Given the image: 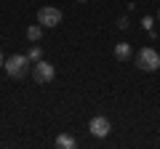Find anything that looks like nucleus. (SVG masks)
Here are the masks:
<instances>
[{
    "instance_id": "nucleus-1",
    "label": "nucleus",
    "mask_w": 160,
    "mask_h": 149,
    "mask_svg": "<svg viewBox=\"0 0 160 149\" xmlns=\"http://www.w3.org/2000/svg\"><path fill=\"white\" fill-rule=\"evenodd\" d=\"M29 64H32V61H29L27 56H22V53H13V56H8L6 61H3V69L8 72V77H13V80H22L24 74L32 69Z\"/></svg>"
},
{
    "instance_id": "nucleus-2",
    "label": "nucleus",
    "mask_w": 160,
    "mask_h": 149,
    "mask_svg": "<svg viewBox=\"0 0 160 149\" xmlns=\"http://www.w3.org/2000/svg\"><path fill=\"white\" fill-rule=\"evenodd\" d=\"M136 67L144 69V72H158L160 69V53L155 48H142L136 53Z\"/></svg>"
},
{
    "instance_id": "nucleus-3",
    "label": "nucleus",
    "mask_w": 160,
    "mask_h": 149,
    "mask_svg": "<svg viewBox=\"0 0 160 149\" xmlns=\"http://www.w3.org/2000/svg\"><path fill=\"white\" fill-rule=\"evenodd\" d=\"M29 72H32L35 83H40V85H46V83H51L53 77H56V67H53L51 61H43V59H40V61H35Z\"/></svg>"
},
{
    "instance_id": "nucleus-4",
    "label": "nucleus",
    "mask_w": 160,
    "mask_h": 149,
    "mask_svg": "<svg viewBox=\"0 0 160 149\" xmlns=\"http://www.w3.org/2000/svg\"><path fill=\"white\" fill-rule=\"evenodd\" d=\"M38 24H43V29L59 27V24H62V11L53 8V6H43L38 11Z\"/></svg>"
},
{
    "instance_id": "nucleus-5",
    "label": "nucleus",
    "mask_w": 160,
    "mask_h": 149,
    "mask_svg": "<svg viewBox=\"0 0 160 149\" xmlns=\"http://www.w3.org/2000/svg\"><path fill=\"white\" fill-rule=\"evenodd\" d=\"M88 131H91V136H96V138H107L109 133H112V123H109V117L96 115V117H91V123H88Z\"/></svg>"
},
{
    "instance_id": "nucleus-6",
    "label": "nucleus",
    "mask_w": 160,
    "mask_h": 149,
    "mask_svg": "<svg viewBox=\"0 0 160 149\" xmlns=\"http://www.w3.org/2000/svg\"><path fill=\"white\" fill-rule=\"evenodd\" d=\"M56 147L59 149H75L78 141H75V136H69V133H59L56 136Z\"/></svg>"
},
{
    "instance_id": "nucleus-7",
    "label": "nucleus",
    "mask_w": 160,
    "mask_h": 149,
    "mask_svg": "<svg viewBox=\"0 0 160 149\" xmlns=\"http://www.w3.org/2000/svg\"><path fill=\"white\" fill-rule=\"evenodd\" d=\"M115 59H118V61L131 59V46H128V43H118V46H115Z\"/></svg>"
},
{
    "instance_id": "nucleus-8",
    "label": "nucleus",
    "mask_w": 160,
    "mask_h": 149,
    "mask_svg": "<svg viewBox=\"0 0 160 149\" xmlns=\"http://www.w3.org/2000/svg\"><path fill=\"white\" fill-rule=\"evenodd\" d=\"M40 37H43V24H29V27H27V40L38 43Z\"/></svg>"
},
{
    "instance_id": "nucleus-9",
    "label": "nucleus",
    "mask_w": 160,
    "mask_h": 149,
    "mask_svg": "<svg viewBox=\"0 0 160 149\" xmlns=\"http://www.w3.org/2000/svg\"><path fill=\"white\" fill-rule=\"evenodd\" d=\"M27 59H29V61H40V59H43V51H40V46H32V48H29V51H27Z\"/></svg>"
},
{
    "instance_id": "nucleus-10",
    "label": "nucleus",
    "mask_w": 160,
    "mask_h": 149,
    "mask_svg": "<svg viewBox=\"0 0 160 149\" xmlns=\"http://www.w3.org/2000/svg\"><path fill=\"white\" fill-rule=\"evenodd\" d=\"M128 27H131V24H128V19L120 16V19H118V29H128Z\"/></svg>"
},
{
    "instance_id": "nucleus-11",
    "label": "nucleus",
    "mask_w": 160,
    "mask_h": 149,
    "mask_svg": "<svg viewBox=\"0 0 160 149\" xmlns=\"http://www.w3.org/2000/svg\"><path fill=\"white\" fill-rule=\"evenodd\" d=\"M152 22H155L152 16H144V19H142V27H144V29H149V27H152Z\"/></svg>"
},
{
    "instance_id": "nucleus-12",
    "label": "nucleus",
    "mask_w": 160,
    "mask_h": 149,
    "mask_svg": "<svg viewBox=\"0 0 160 149\" xmlns=\"http://www.w3.org/2000/svg\"><path fill=\"white\" fill-rule=\"evenodd\" d=\"M3 61H6V59H3V53H0V69H3Z\"/></svg>"
},
{
    "instance_id": "nucleus-13",
    "label": "nucleus",
    "mask_w": 160,
    "mask_h": 149,
    "mask_svg": "<svg viewBox=\"0 0 160 149\" xmlns=\"http://www.w3.org/2000/svg\"><path fill=\"white\" fill-rule=\"evenodd\" d=\"M75 3H88V0H75Z\"/></svg>"
},
{
    "instance_id": "nucleus-14",
    "label": "nucleus",
    "mask_w": 160,
    "mask_h": 149,
    "mask_svg": "<svg viewBox=\"0 0 160 149\" xmlns=\"http://www.w3.org/2000/svg\"><path fill=\"white\" fill-rule=\"evenodd\" d=\"M158 22H160V8H158Z\"/></svg>"
}]
</instances>
